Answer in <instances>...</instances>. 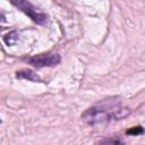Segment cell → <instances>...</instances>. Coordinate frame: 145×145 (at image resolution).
I'll return each mask as SVG.
<instances>
[{
    "label": "cell",
    "mask_w": 145,
    "mask_h": 145,
    "mask_svg": "<svg viewBox=\"0 0 145 145\" xmlns=\"http://www.w3.org/2000/svg\"><path fill=\"white\" fill-rule=\"evenodd\" d=\"M10 2L18 8L20 11H23L25 15H27L33 22H35L39 25H44L48 22V15L40 11L35 6H33L28 0H10Z\"/></svg>",
    "instance_id": "2"
},
{
    "label": "cell",
    "mask_w": 145,
    "mask_h": 145,
    "mask_svg": "<svg viewBox=\"0 0 145 145\" xmlns=\"http://www.w3.org/2000/svg\"><path fill=\"white\" fill-rule=\"evenodd\" d=\"M144 133V129L140 127V126H136V127H133V128H130L128 131H127V134H129V135H140V134H143Z\"/></svg>",
    "instance_id": "6"
},
{
    "label": "cell",
    "mask_w": 145,
    "mask_h": 145,
    "mask_svg": "<svg viewBox=\"0 0 145 145\" xmlns=\"http://www.w3.org/2000/svg\"><path fill=\"white\" fill-rule=\"evenodd\" d=\"M18 32L17 31H10L9 33H7L3 36V42L7 45H14L16 44V42L18 41Z\"/></svg>",
    "instance_id": "5"
},
{
    "label": "cell",
    "mask_w": 145,
    "mask_h": 145,
    "mask_svg": "<svg viewBox=\"0 0 145 145\" xmlns=\"http://www.w3.org/2000/svg\"><path fill=\"white\" fill-rule=\"evenodd\" d=\"M16 77H17V78H20V79H27V80H31V82H34V83L41 82L40 76H39L36 72H34V71H32V70H29V69H22V70H18V71L16 72Z\"/></svg>",
    "instance_id": "4"
},
{
    "label": "cell",
    "mask_w": 145,
    "mask_h": 145,
    "mask_svg": "<svg viewBox=\"0 0 145 145\" xmlns=\"http://www.w3.org/2000/svg\"><path fill=\"white\" fill-rule=\"evenodd\" d=\"M27 62L35 67V68H43V67H54L60 63L61 58L58 53L48 52V53H40L26 59Z\"/></svg>",
    "instance_id": "3"
},
{
    "label": "cell",
    "mask_w": 145,
    "mask_h": 145,
    "mask_svg": "<svg viewBox=\"0 0 145 145\" xmlns=\"http://www.w3.org/2000/svg\"><path fill=\"white\" fill-rule=\"evenodd\" d=\"M130 113V110L121 106L118 102L104 101L97 103L86 111L83 112V120L92 127H104L113 120H119L125 118Z\"/></svg>",
    "instance_id": "1"
},
{
    "label": "cell",
    "mask_w": 145,
    "mask_h": 145,
    "mask_svg": "<svg viewBox=\"0 0 145 145\" xmlns=\"http://www.w3.org/2000/svg\"><path fill=\"white\" fill-rule=\"evenodd\" d=\"M100 143H116V144H118V143H123V140H121L120 138H106V139H103V140H101Z\"/></svg>",
    "instance_id": "7"
}]
</instances>
